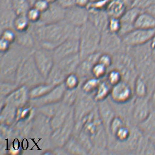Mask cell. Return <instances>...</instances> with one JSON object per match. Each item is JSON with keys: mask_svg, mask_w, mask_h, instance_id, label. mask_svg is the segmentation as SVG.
Wrapping results in <instances>:
<instances>
[{"mask_svg": "<svg viewBox=\"0 0 155 155\" xmlns=\"http://www.w3.org/2000/svg\"><path fill=\"white\" fill-rule=\"evenodd\" d=\"M15 35L14 32L11 29L8 28H6L3 32L2 37L3 39L8 41L11 42L15 38Z\"/></svg>", "mask_w": 155, "mask_h": 155, "instance_id": "22", "label": "cell"}, {"mask_svg": "<svg viewBox=\"0 0 155 155\" xmlns=\"http://www.w3.org/2000/svg\"><path fill=\"white\" fill-rule=\"evenodd\" d=\"M109 1L107 0H92L87 8L93 10H105Z\"/></svg>", "mask_w": 155, "mask_h": 155, "instance_id": "16", "label": "cell"}, {"mask_svg": "<svg viewBox=\"0 0 155 155\" xmlns=\"http://www.w3.org/2000/svg\"><path fill=\"white\" fill-rule=\"evenodd\" d=\"M89 12L87 8L74 6L66 10L65 20L74 27L81 28L89 21Z\"/></svg>", "mask_w": 155, "mask_h": 155, "instance_id": "3", "label": "cell"}, {"mask_svg": "<svg viewBox=\"0 0 155 155\" xmlns=\"http://www.w3.org/2000/svg\"><path fill=\"white\" fill-rule=\"evenodd\" d=\"M66 10L56 2H51L49 8L42 13L40 23L49 24L65 20Z\"/></svg>", "mask_w": 155, "mask_h": 155, "instance_id": "4", "label": "cell"}, {"mask_svg": "<svg viewBox=\"0 0 155 155\" xmlns=\"http://www.w3.org/2000/svg\"><path fill=\"white\" fill-rule=\"evenodd\" d=\"M127 9L122 0H111L107 3L105 11L110 18L120 19Z\"/></svg>", "mask_w": 155, "mask_h": 155, "instance_id": "8", "label": "cell"}, {"mask_svg": "<svg viewBox=\"0 0 155 155\" xmlns=\"http://www.w3.org/2000/svg\"><path fill=\"white\" fill-rule=\"evenodd\" d=\"M136 29H155V18L147 12L142 11L135 20Z\"/></svg>", "mask_w": 155, "mask_h": 155, "instance_id": "9", "label": "cell"}, {"mask_svg": "<svg viewBox=\"0 0 155 155\" xmlns=\"http://www.w3.org/2000/svg\"><path fill=\"white\" fill-rule=\"evenodd\" d=\"M51 3L48 0H38L32 7H34L42 13L49 8Z\"/></svg>", "mask_w": 155, "mask_h": 155, "instance_id": "17", "label": "cell"}, {"mask_svg": "<svg viewBox=\"0 0 155 155\" xmlns=\"http://www.w3.org/2000/svg\"><path fill=\"white\" fill-rule=\"evenodd\" d=\"M137 126L145 135H155V110H153L149 116Z\"/></svg>", "mask_w": 155, "mask_h": 155, "instance_id": "11", "label": "cell"}, {"mask_svg": "<svg viewBox=\"0 0 155 155\" xmlns=\"http://www.w3.org/2000/svg\"><path fill=\"white\" fill-rule=\"evenodd\" d=\"M89 12V21L93 24L101 32L107 30L109 16L105 10L98 11L88 9Z\"/></svg>", "mask_w": 155, "mask_h": 155, "instance_id": "7", "label": "cell"}, {"mask_svg": "<svg viewBox=\"0 0 155 155\" xmlns=\"http://www.w3.org/2000/svg\"><path fill=\"white\" fill-rule=\"evenodd\" d=\"M106 67L98 62L97 63L95 64L94 66L93 67L92 70L94 75L99 77L104 75V74L106 71Z\"/></svg>", "mask_w": 155, "mask_h": 155, "instance_id": "20", "label": "cell"}, {"mask_svg": "<svg viewBox=\"0 0 155 155\" xmlns=\"http://www.w3.org/2000/svg\"><path fill=\"white\" fill-rule=\"evenodd\" d=\"M92 0H76V5L83 8H88Z\"/></svg>", "mask_w": 155, "mask_h": 155, "instance_id": "23", "label": "cell"}, {"mask_svg": "<svg viewBox=\"0 0 155 155\" xmlns=\"http://www.w3.org/2000/svg\"><path fill=\"white\" fill-rule=\"evenodd\" d=\"M152 41H155V37H154V38H153V40H152Z\"/></svg>", "mask_w": 155, "mask_h": 155, "instance_id": "31", "label": "cell"}, {"mask_svg": "<svg viewBox=\"0 0 155 155\" xmlns=\"http://www.w3.org/2000/svg\"><path fill=\"white\" fill-rule=\"evenodd\" d=\"M55 2L65 9L76 5V0H57Z\"/></svg>", "mask_w": 155, "mask_h": 155, "instance_id": "18", "label": "cell"}, {"mask_svg": "<svg viewBox=\"0 0 155 155\" xmlns=\"http://www.w3.org/2000/svg\"><path fill=\"white\" fill-rule=\"evenodd\" d=\"M30 24L26 15H17L13 20L12 26L17 31L23 32L28 30Z\"/></svg>", "mask_w": 155, "mask_h": 155, "instance_id": "12", "label": "cell"}, {"mask_svg": "<svg viewBox=\"0 0 155 155\" xmlns=\"http://www.w3.org/2000/svg\"><path fill=\"white\" fill-rule=\"evenodd\" d=\"M121 26V20L120 18H110L107 30L111 33L118 34Z\"/></svg>", "mask_w": 155, "mask_h": 155, "instance_id": "14", "label": "cell"}, {"mask_svg": "<svg viewBox=\"0 0 155 155\" xmlns=\"http://www.w3.org/2000/svg\"><path fill=\"white\" fill-rule=\"evenodd\" d=\"M155 36V29H135L122 38V43L127 48L141 46L149 43Z\"/></svg>", "mask_w": 155, "mask_h": 155, "instance_id": "1", "label": "cell"}, {"mask_svg": "<svg viewBox=\"0 0 155 155\" xmlns=\"http://www.w3.org/2000/svg\"><path fill=\"white\" fill-rule=\"evenodd\" d=\"M145 11L149 13L150 14H151L152 16H153L155 18V4L150 6L148 8L145 9Z\"/></svg>", "mask_w": 155, "mask_h": 155, "instance_id": "25", "label": "cell"}, {"mask_svg": "<svg viewBox=\"0 0 155 155\" xmlns=\"http://www.w3.org/2000/svg\"><path fill=\"white\" fill-rule=\"evenodd\" d=\"M149 137L150 139V140L152 141L153 144L155 145V135H150V136H149Z\"/></svg>", "mask_w": 155, "mask_h": 155, "instance_id": "28", "label": "cell"}, {"mask_svg": "<svg viewBox=\"0 0 155 155\" xmlns=\"http://www.w3.org/2000/svg\"><path fill=\"white\" fill-rule=\"evenodd\" d=\"M153 110L151 95L144 98L135 97V99L133 101L132 110L133 124L137 126L145 120Z\"/></svg>", "mask_w": 155, "mask_h": 155, "instance_id": "2", "label": "cell"}, {"mask_svg": "<svg viewBox=\"0 0 155 155\" xmlns=\"http://www.w3.org/2000/svg\"><path fill=\"white\" fill-rule=\"evenodd\" d=\"M122 1H124V3H125L128 9L130 7H132L134 0H122Z\"/></svg>", "mask_w": 155, "mask_h": 155, "instance_id": "26", "label": "cell"}, {"mask_svg": "<svg viewBox=\"0 0 155 155\" xmlns=\"http://www.w3.org/2000/svg\"><path fill=\"white\" fill-rule=\"evenodd\" d=\"M121 78V74L117 71H113L110 74V81L111 83L115 84H117V83H120Z\"/></svg>", "mask_w": 155, "mask_h": 155, "instance_id": "21", "label": "cell"}, {"mask_svg": "<svg viewBox=\"0 0 155 155\" xmlns=\"http://www.w3.org/2000/svg\"><path fill=\"white\" fill-rule=\"evenodd\" d=\"M112 98L119 103H128L133 99L134 96L133 87L128 82H120L112 90Z\"/></svg>", "mask_w": 155, "mask_h": 155, "instance_id": "6", "label": "cell"}, {"mask_svg": "<svg viewBox=\"0 0 155 155\" xmlns=\"http://www.w3.org/2000/svg\"><path fill=\"white\" fill-rule=\"evenodd\" d=\"M12 6L15 15H26L31 7L28 0H11Z\"/></svg>", "mask_w": 155, "mask_h": 155, "instance_id": "13", "label": "cell"}, {"mask_svg": "<svg viewBox=\"0 0 155 155\" xmlns=\"http://www.w3.org/2000/svg\"><path fill=\"white\" fill-rule=\"evenodd\" d=\"M98 63L103 65L105 67L110 66L112 64V58L111 56L107 54H103L101 55L99 57Z\"/></svg>", "mask_w": 155, "mask_h": 155, "instance_id": "19", "label": "cell"}, {"mask_svg": "<svg viewBox=\"0 0 155 155\" xmlns=\"http://www.w3.org/2000/svg\"><path fill=\"white\" fill-rule=\"evenodd\" d=\"M133 91L134 96L137 98H144L151 95L149 93L148 83L145 79L140 75H138L135 78L133 84Z\"/></svg>", "mask_w": 155, "mask_h": 155, "instance_id": "10", "label": "cell"}, {"mask_svg": "<svg viewBox=\"0 0 155 155\" xmlns=\"http://www.w3.org/2000/svg\"><path fill=\"white\" fill-rule=\"evenodd\" d=\"M151 99L152 101V105L155 104V83L152 89V93L151 94Z\"/></svg>", "mask_w": 155, "mask_h": 155, "instance_id": "27", "label": "cell"}, {"mask_svg": "<svg viewBox=\"0 0 155 155\" xmlns=\"http://www.w3.org/2000/svg\"><path fill=\"white\" fill-rule=\"evenodd\" d=\"M141 11L142 10L134 7L127 9L120 18L121 26L118 35L121 38L135 29V20Z\"/></svg>", "mask_w": 155, "mask_h": 155, "instance_id": "5", "label": "cell"}, {"mask_svg": "<svg viewBox=\"0 0 155 155\" xmlns=\"http://www.w3.org/2000/svg\"><path fill=\"white\" fill-rule=\"evenodd\" d=\"M107 87L104 84L101 86V88L99 91L98 94V98H102L103 97H104L107 93Z\"/></svg>", "mask_w": 155, "mask_h": 155, "instance_id": "24", "label": "cell"}, {"mask_svg": "<svg viewBox=\"0 0 155 155\" xmlns=\"http://www.w3.org/2000/svg\"><path fill=\"white\" fill-rule=\"evenodd\" d=\"M152 106H153V109H155V104H153V105H152Z\"/></svg>", "mask_w": 155, "mask_h": 155, "instance_id": "30", "label": "cell"}, {"mask_svg": "<svg viewBox=\"0 0 155 155\" xmlns=\"http://www.w3.org/2000/svg\"><path fill=\"white\" fill-rule=\"evenodd\" d=\"M42 13L35 8L34 7H31L26 13V15L31 24H34L40 22Z\"/></svg>", "mask_w": 155, "mask_h": 155, "instance_id": "15", "label": "cell"}, {"mask_svg": "<svg viewBox=\"0 0 155 155\" xmlns=\"http://www.w3.org/2000/svg\"><path fill=\"white\" fill-rule=\"evenodd\" d=\"M38 0H28V1L29 2L30 5L31 6V7L33 6V5H34V3L37 1Z\"/></svg>", "mask_w": 155, "mask_h": 155, "instance_id": "29", "label": "cell"}, {"mask_svg": "<svg viewBox=\"0 0 155 155\" xmlns=\"http://www.w3.org/2000/svg\"><path fill=\"white\" fill-rule=\"evenodd\" d=\"M107 1H111V0H107Z\"/></svg>", "mask_w": 155, "mask_h": 155, "instance_id": "32", "label": "cell"}]
</instances>
